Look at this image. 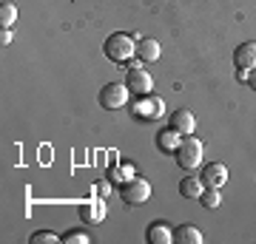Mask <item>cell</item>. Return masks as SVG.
<instances>
[{"label": "cell", "instance_id": "cell-1", "mask_svg": "<svg viewBox=\"0 0 256 244\" xmlns=\"http://www.w3.org/2000/svg\"><path fill=\"white\" fill-rule=\"evenodd\" d=\"M102 51H106V57H108L111 63H128L131 57L137 54V43H134L128 34H120V31H114V34L106 40Z\"/></svg>", "mask_w": 256, "mask_h": 244}, {"label": "cell", "instance_id": "cell-2", "mask_svg": "<svg viewBox=\"0 0 256 244\" xmlns=\"http://www.w3.org/2000/svg\"><path fill=\"white\" fill-rule=\"evenodd\" d=\"M174 154H176V165L182 171H194L202 162V142L194 134H188V136H182V142H180V148Z\"/></svg>", "mask_w": 256, "mask_h": 244}, {"label": "cell", "instance_id": "cell-3", "mask_svg": "<svg viewBox=\"0 0 256 244\" xmlns=\"http://www.w3.org/2000/svg\"><path fill=\"white\" fill-rule=\"evenodd\" d=\"M128 97H131V91L126 82H108L100 88V105L106 111H120L128 102Z\"/></svg>", "mask_w": 256, "mask_h": 244}, {"label": "cell", "instance_id": "cell-4", "mask_svg": "<svg viewBox=\"0 0 256 244\" xmlns=\"http://www.w3.org/2000/svg\"><path fill=\"white\" fill-rule=\"evenodd\" d=\"M120 196H122L126 205H142V202H148V196H151V182L140 179V176H131L128 182H122Z\"/></svg>", "mask_w": 256, "mask_h": 244}, {"label": "cell", "instance_id": "cell-5", "mask_svg": "<svg viewBox=\"0 0 256 244\" xmlns=\"http://www.w3.org/2000/svg\"><path fill=\"white\" fill-rule=\"evenodd\" d=\"M126 85H128V91H131V94L146 97V94H151V91H154V77H151L142 65H137V68H128Z\"/></svg>", "mask_w": 256, "mask_h": 244}, {"label": "cell", "instance_id": "cell-6", "mask_svg": "<svg viewBox=\"0 0 256 244\" xmlns=\"http://www.w3.org/2000/svg\"><path fill=\"white\" fill-rule=\"evenodd\" d=\"M134 114L140 119H162L165 117V102L154 94H146V97H140L134 102Z\"/></svg>", "mask_w": 256, "mask_h": 244}, {"label": "cell", "instance_id": "cell-7", "mask_svg": "<svg viewBox=\"0 0 256 244\" xmlns=\"http://www.w3.org/2000/svg\"><path fill=\"white\" fill-rule=\"evenodd\" d=\"M234 65L239 71H254L256 68V40H248L234 51Z\"/></svg>", "mask_w": 256, "mask_h": 244}, {"label": "cell", "instance_id": "cell-8", "mask_svg": "<svg viewBox=\"0 0 256 244\" xmlns=\"http://www.w3.org/2000/svg\"><path fill=\"white\" fill-rule=\"evenodd\" d=\"M202 182H205V188H222L228 182V168L222 162H208L202 168Z\"/></svg>", "mask_w": 256, "mask_h": 244}, {"label": "cell", "instance_id": "cell-9", "mask_svg": "<svg viewBox=\"0 0 256 244\" xmlns=\"http://www.w3.org/2000/svg\"><path fill=\"white\" fill-rule=\"evenodd\" d=\"M80 222L82 225H100L102 219H106V202L97 199V202H82L80 205Z\"/></svg>", "mask_w": 256, "mask_h": 244}, {"label": "cell", "instance_id": "cell-10", "mask_svg": "<svg viewBox=\"0 0 256 244\" xmlns=\"http://www.w3.org/2000/svg\"><path fill=\"white\" fill-rule=\"evenodd\" d=\"M171 128L180 131L182 136H188V134H194V128H196V119H194V114L188 108H180V111L171 114Z\"/></svg>", "mask_w": 256, "mask_h": 244}, {"label": "cell", "instance_id": "cell-11", "mask_svg": "<svg viewBox=\"0 0 256 244\" xmlns=\"http://www.w3.org/2000/svg\"><path fill=\"white\" fill-rule=\"evenodd\" d=\"M146 239H148V244H168V242H174L171 225H165V222H154V225H148Z\"/></svg>", "mask_w": 256, "mask_h": 244}, {"label": "cell", "instance_id": "cell-12", "mask_svg": "<svg viewBox=\"0 0 256 244\" xmlns=\"http://www.w3.org/2000/svg\"><path fill=\"white\" fill-rule=\"evenodd\" d=\"M137 60H142V63L160 60V43H156L154 37H142L137 43Z\"/></svg>", "mask_w": 256, "mask_h": 244}, {"label": "cell", "instance_id": "cell-13", "mask_svg": "<svg viewBox=\"0 0 256 244\" xmlns=\"http://www.w3.org/2000/svg\"><path fill=\"white\" fill-rule=\"evenodd\" d=\"M202 190H205L202 176H185V179L180 182V193H182L185 199H200Z\"/></svg>", "mask_w": 256, "mask_h": 244}, {"label": "cell", "instance_id": "cell-14", "mask_svg": "<svg viewBox=\"0 0 256 244\" xmlns=\"http://www.w3.org/2000/svg\"><path fill=\"white\" fill-rule=\"evenodd\" d=\"M180 142H182V134L174 131V128H168V131H160V134H156V148L165 151V154H168V151H176Z\"/></svg>", "mask_w": 256, "mask_h": 244}, {"label": "cell", "instance_id": "cell-15", "mask_svg": "<svg viewBox=\"0 0 256 244\" xmlns=\"http://www.w3.org/2000/svg\"><path fill=\"white\" fill-rule=\"evenodd\" d=\"M174 242L176 244H202V233L194 225H180L174 230Z\"/></svg>", "mask_w": 256, "mask_h": 244}, {"label": "cell", "instance_id": "cell-16", "mask_svg": "<svg viewBox=\"0 0 256 244\" xmlns=\"http://www.w3.org/2000/svg\"><path fill=\"white\" fill-rule=\"evenodd\" d=\"M200 202H202V205H205V208H208V210L220 208V205H222L220 188H205V190H202V196H200Z\"/></svg>", "mask_w": 256, "mask_h": 244}, {"label": "cell", "instance_id": "cell-17", "mask_svg": "<svg viewBox=\"0 0 256 244\" xmlns=\"http://www.w3.org/2000/svg\"><path fill=\"white\" fill-rule=\"evenodd\" d=\"M134 176V168L131 165H114L108 171V182H128Z\"/></svg>", "mask_w": 256, "mask_h": 244}, {"label": "cell", "instance_id": "cell-18", "mask_svg": "<svg viewBox=\"0 0 256 244\" xmlns=\"http://www.w3.org/2000/svg\"><path fill=\"white\" fill-rule=\"evenodd\" d=\"M14 20H18V6L14 3H3L0 6V23H3V28H9Z\"/></svg>", "mask_w": 256, "mask_h": 244}, {"label": "cell", "instance_id": "cell-19", "mask_svg": "<svg viewBox=\"0 0 256 244\" xmlns=\"http://www.w3.org/2000/svg\"><path fill=\"white\" fill-rule=\"evenodd\" d=\"M32 244H54L57 236L52 233V230H37V233H32V239H28Z\"/></svg>", "mask_w": 256, "mask_h": 244}, {"label": "cell", "instance_id": "cell-20", "mask_svg": "<svg viewBox=\"0 0 256 244\" xmlns=\"http://www.w3.org/2000/svg\"><path fill=\"white\" fill-rule=\"evenodd\" d=\"M63 242H66V244H88V236L80 233V230H72V233L63 236Z\"/></svg>", "mask_w": 256, "mask_h": 244}, {"label": "cell", "instance_id": "cell-21", "mask_svg": "<svg viewBox=\"0 0 256 244\" xmlns=\"http://www.w3.org/2000/svg\"><path fill=\"white\" fill-rule=\"evenodd\" d=\"M97 190H100V196L106 199V196L111 193V185H108V182H97Z\"/></svg>", "mask_w": 256, "mask_h": 244}, {"label": "cell", "instance_id": "cell-22", "mask_svg": "<svg viewBox=\"0 0 256 244\" xmlns=\"http://www.w3.org/2000/svg\"><path fill=\"white\" fill-rule=\"evenodd\" d=\"M0 43H3V45H9V43H12V31H9V28H3V34H0Z\"/></svg>", "mask_w": 256, "mask_h": 244}, {"label": "cell", "instance_id": "cell-23", "mask_svg": "<svg viewBox=\"0 0 256 244\" xmlns=\"http://www.w3.org/2000/svg\"><path fill=\"white\" fill-rule=\"evenodd\" d=\"M248 85L256 91V68H254V71H248Z\"/></svg>", "mask_w": 256, "mask_h": 244}]
</instances>
